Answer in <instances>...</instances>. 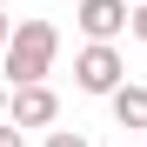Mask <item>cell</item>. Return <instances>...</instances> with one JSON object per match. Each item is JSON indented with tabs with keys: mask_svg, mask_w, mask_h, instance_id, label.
Masks as SVG:
<instances>
[{
	"mask_svg": "<svg viewBox=\"0 0 147 147\" xmlns=\"http://www.w3.org/2000/svg\"><path fill=\"white\" fill-rule=\"evenodd\" d=\"M7 40H13V20H7V13H0V54H7Z\"/></svg>",
	"mask_w": 147,
	"mask_h": 147,
	"instance_id": "cell-10",
	"label": "cell"
},
{
	"mask_svg": "<svg viewBox=\"0 0 147 147\" xmlns=\"http://www.w3.org/2000/svg\"><path fill=\"white\" fill-rule=\"evenodd\" d=\"M0 147H27V140H20V127H13V120H0Z\"/></svg>",
	"mask_w": 147,
	"mask_h": 147,
	"instance_id": "cell-8",
	"label": "cell"
},
{
	"mask_svg": "<svg viewBox=\"0 0 147 147\" xmlns=\"http://www.w3.org/2000/svg\"><path fill=\"white\" fill-rule=\"evenodd\" d=\"M74 87L80 94H120L127 87V60L114 54V40H87L74 54Z\"/></svg>",
	"mask_w": 147,
	"mask_h": 147,
	"instance_id": "cell-2",
	"label": "cell"
},
{
	"mask_svg": "<svg viewBox=\"0 0 147 147\" xmlns=\"http://www.w3.org/2000/svg\"><path fill=\"white\" fill-rule=\"evenodd\" d=\"M7 107H13V80H0V120H7Z\"/></svg>",
	"mask_w": 147,
	"mask_h": 147,
	"instance_id": "cell-9",
	"label": "cell"
},
{
	"mask_svg": "<svg viewBox=\"0 0 147 147\" xmlns=\"http://www.w3.org/2000/svg\"><path fill=\"white\" fill-rule=\"evenodd\" d=\"M107 100H114V120H120V127H147V87H120V94H107Z\"/></svg>",
	"mask_w": 147,
	"mask_h": 147,
	"instance_id": "cell-5",
	"label": "cell"
},
{
	"mask_svg": "<svg viewBox=\"0 0 147 147\" xmlns=\"http://www.w3.org/2000/svg\"><path fill=\"white\" fill-rule=\"evenodd\" d=\"M13 127H54L60 120V94L47 87V80H27V87H13V107H7Z\"/></svg>",
	"mask_w": 147,
	"mask_h": 147,
	"instance_id": "cell-3",
	"label": "cell"
},
{
	"mask_svg": "<svg viewBox=\"0 0 147 147\" xmlns=\"http://www.w3.org/2000/svg\"><path fill=\"white\" fill-rule=\"evenodd\" d=\"M134 40L147 47V0H134Z\"/></svg>",
	"mask_w": 147,
	"mask_h": 147,
	"instance_id": "cell-7",
	"label": "cell"
},
{
	"mask_svg": "<svg viewBox=\"0 0 147 147\" xmlns=\"http://www.w3.org/2000/svg\"><path fill=\"white\" fill-rule=\"evenodd\" d=\"M74 27L87 40H114L120 27H134V7L127 0H80V7H74Z\"/></svg>",
	"mask_w": 147,
	"mask_h": 147,
	"instance_id": "cell-4",
	"label": "cell"
},
{
	"mask_svg": "<svg viewBox=\"0 0 147 147\" xmlns=\"http://www.w3.org/2000/svg\"><path fill=\"white\" fill-rule=\"evenodd\" d=\"M47 147H87V134H74V127H54V134H47Z\"/></svg>",
	"mask_w": 147,
	"mask_h": 147,
	"instance_id": "cell-6",
	"label": "cell"
},
{
	"mask_svg": "<svg viewBox=\"0 0 147 147\" xmlns=\"http://www.w3.org/2000/svg\"><path fill=\"white\" fill-rule=\"evenodd\" d=\"M54 54H60V27L54 20H20L13 40H7V54H0V67H7L13 87H27V80H47L54 74Z\"/></svg>",
	"mask_w": 147,
	"mask_h": 147,
	"instance_id": "cell-1",
	"label": "cell"
}]
</instances>
